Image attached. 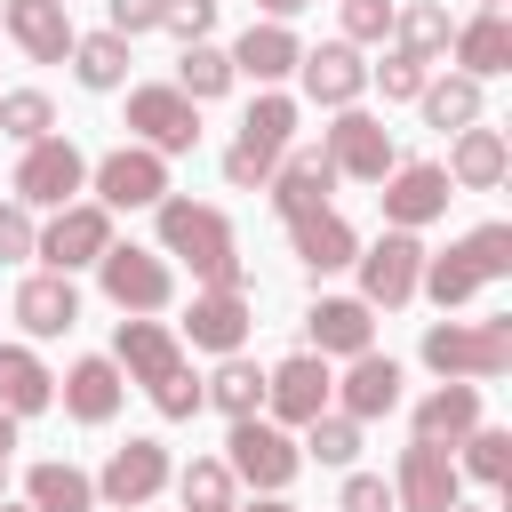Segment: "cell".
<instances>
[{"mask_svg": "<svg viewBox=\"0 0 512 512\" xmlns=\"http://www.w3.org/2000/svg\"><path fill=\"white\" fill-rule=\"evenodd\" d=\"M112 368H128V376L152 392L160 416H192V408H200V376L184 368V344H176L160 320H120V336H112Z\"/></svg>", "mask_w": 512, "mask_h": 512, "instance_id": "1", "label": "cell"}, {"mask_svg": "<svg viewBox=\"0 0 512 512\" xmlns=\"http://www.w3.org/2000/svg\"><path fill=\"white\" fill-rule=\"evenodd\" d=\"M160 488H168V448H160V440H128V448H112V464L96 472V496L120 504V512L152 504Z\"/></svg>", "mask_w": 512, "mask_h": 512, "instance_id": "17", "label": "cell"}, {"mask_svg": "<svg viewBox=\"0 0 512 512\" xmlns=\"http://www.w3.org/2000/svg\"><path fill=\"white\" fill-rule=\"evenodd\" d=\"M456 512H464V504H456Z\"/></svg>", "mask_w": 512, "mask_h": 512, "instance_id": "53", "label": "cell"}, {"mask_svg": "<svg viewBox=\"0 0 512 512\" xmlns=\"http://www.w3.org/2000/svg\"><path fill=\"white\" fill-rule=\"evenodd\" d=\"M80 184H88L80 144H64V136L24 144V160H16V208H72V192H80Z\"/></svg>", "mask_w": 512, "mask_h": 512, "instance_id": "10", "label": "cell"}, {"mask_svg": "<svg viewBox=\"0 0 512 512\" xmlns=\"http://www.w3.org/2000/svg\"><path fill=\"white\" fill-rule=\"evenodd\" d=\"M16 320H24V336H64V328L80 320V288H72L64 272H32V280L16 288Z\"/></svg>", "mask_w": 512, "mask_h": 512, "instance_id": "26", "label": "cell"}, {"mask_svg": "<svg viewBox=\"0 0 512 512\" xmlns=\"http://www.w3.org/2000/svg\"><path fill=\"white\" fill-rule=\"evenodd\" d=\"M72 72H80V88H120L128 80V40L120 32H80L72 40Z\"/></svg>", "mask_w": 512, "mask_h": 512, "instance_id": "35", "label": "cell"}, {"mask_svg": "<svg viewBox=\"0 0 512 512\" xmlns=\"http://www.w3.org/2000/svg\"><path fill=\"white\" fill-rule=\"evenodd\" d=\"M424 368H440L448 384H488V376H504V368H512V312H496V320H480V328H464V320L424 328Z\"/></svg>", "mask_w": 512, "mask_h": 512, "instance_id": "4", "label": "cell"}, {"mask_svg": "<svg viewBox=\"0 0 512 512\" xmlns=\"http://www.w3.org/2000/svg\"><path fill=\"white\" fill-rule=\"evenodd\" d=\"M32 240H40V224H32V208H0V264H24L32 256Z\"/></svg>", "mask_w": 512, "mask_h": 512, "instance_id": "46", "label": "cell"}, {"mask_svg": "<svg viewBox=\"0 0 512 512\" xmlns=\"http://www.w3.org/2000/svg\"><path fill=\"white\" fill-rule=\"evenodd\" d=\"M328 192H336V168H328V152L320 144H304V152H280V168H272V208L296 224V216H312V208H328Z\"/></svg>", "mask_w": 512, "mask_h": 512, "instance_id": "19", "label": "cell"}, {"mask_svg": "<svg viewBox=\"0 0 512 512\" xmlns=\"http://www.w3.org/2000/svg\"><path fill=\"white\" fill-rule=\"evenodd\" d=\"M160 248L184 256L208 288H240V248H232V224L200 200H160Z\"/></svg>", "mask_w": 512, "mask_h": 512, "instance_id": "3", "label": "cell"}, {"mask_svg": "<svg viewBox=\"0 0 512 512\" xmlns=\"http://www.w3.org/2000/svg\"><path fill=\"white\" fill-rule=\"evenodd\" d=\"M424 80H432V64H416V56H384V64H376V88H384L392 104L424 96Z\"/></svg>", "mask_w": 512, "mask_h": 512, "instance_id": "43", "label": "cell"}, {"mask_svg": "<svg viewBox=\"0 0 512 512\" xmlns=\"http://www.w3.org/2000/svg\"><path fill=\"white\" fill-rule=\"evenodd\" d=\"M424 120L432 128H472L480 120V80H464V72H448V80H424Z\"/></svg>", "mask_w": 512, "mask_h": 512, "instance_id": "37", "label": "cell"}, {"mask_svg": "<svg viewBox=\"0 0 512 512\" xmlns=\"http://www.w3.org/2000/svg\"><path fill=\"white\" fill-rule=\"evenodd\" d=\"M256 8H264V16H272V24H288V16H296V8H304V0H256Z\"/></svg>", "mask_w": 512, "mask_h": 512, "instance_id": "48", "label": "cell"}, {"mask_svg": "<svg viewBox=\"0 0 512 512\" xmlns=\"http://www.w3.org/2000/svg\"><path fill=\"white\" fill-rule=\"evenodd\" d=\"M336 512H400V504H392V480L352 472V480H344V496H336Z\"/></svg>", "mask_w": 512, "mask_h": 512, "instance_id": "45", "label": "cell"}, {"mask_svg": "<svg viewBox=\"0 0 512 512\" xmlns=\"http://www.w3.org/2000/svg\"><path fill=\"white\" fill-rule=\"evenodd\" d=\"M464 432H480V384H440V392L416 400V440L456 448Z\"/></svg>", "mask_w": 512, "mask_h": 512, "instance_id": "28", "label": "cell"}, {"mask_svg": "<svg viewBox=\"0 0 512 512\" xmlns=\"http://www.w3.org/2000/svg\"><path fill=\"white\" fill-rule=\"evenodd\" d=\"M352 264H360V304H368V312H376V304H384V312H400V304L416 296L424 248H416V232H384V240H376V248H360Z\"/></svg>", "mask_w": 512, "mask_h": 512, "instance_id": "12", "label": "cell"}, {"mask_svg": "<svg viewBox=\"0 0 512 512\" xmlns=\"http://www.w3.org/2000/svg\"><path fill=\"white\" fill-rule=\"evenodd\" d=\"M304 328H312V344H320V360H328V352H344V360H360V352H376V312H368L360 296H320V304L304 312Z\"/></svg>", "mask_w": 512, "mask_h": 512, "instance_id": "23", "label": "cell"}, {"mask_svg": "<svg viewBox=\"0 0 512 512\" xmlns=\"http://www.w3.org/2000/svg\"><path fill=\"white\" fill-rule=\"evenodd\" d=\"M0 512H32V504H0Z\"/></svg>", "mask_w": 512, "mask_h": 512, "instance_id": "51", "label": "cell"}, {"mask_svg": "<svg viewBox=\"0 0 512 512\" xmlns=\"http://www.w3.org/2000/svg\"><path fill=\"white\" fill-rule=\"evenodd\" d=\"M296 72H304V96H312V104H328V112L360 104V88H368V64H360V48H352V40L304 48V56H296Z\"/></svg>", "mask_w": 512, "mask_h": 512, "instance_id": "18", "label": "cell"}, {"mask_svg": "<svg viewBox=\"0 0 512 512\" xmlns=\"http://www.w3.org/2000/svg\"><path fill=\"white\" fill-rule=\"evenodd\" d=\"M504 168H512L504 128H480V120H472V128H456V152H448V168H440V176H448L456 192H496V184H504Z\"/></svg>", "mask_w": 512, "mask_h": 512, "instance_id": "22", "label": "cell"}, {"mask_svg": "<svg viewBox=\"0 0 512 512\" xmlns=\"http://www.w3.org/2000/svg\"><path fill=\"white\" fill-rule=\"evenodd\" d=\"M232 512H296V504H280V496H256V504H232Z\"/></svg>", "mask_w": 512, "mask_h": 512, "instance_id": "50", "label": "cell"}, {"mask_svg": "<svg viewBox=\"0 0 512 512\" xmlns=\"http://www.w3.org/2000/svg\"><path fill=\"white\" fill-rule=\"evenodd\" d=\"M24 496H32V512H96V480L80 464H32Z\"/></svg>", "mask_w": 512, "mask_h": 512, "instance_id": "32", "label": "cell"}, {"mask_svg": "<svg viewBox=\"0 0 512 512\" xmlns=\"http://www.w3.org/2000/svg\"><path fill=\"white\" fill-rule=\"evenodd\" d=\"M328 392H336V376H328V360L320 352H296V360H280L272 376H264V424H312V416H328Z\"/></svg>", "mask_w": 512, "mask_h": 512, "instance_id": "14", "label": "cell"}, {"mask_svg": "<svg viewBox=\"0 0 512 512\" xmlns=\"http://www.w3.org/2000/svg\"><path fill=\"white\" fill-rule=\"evenodd\" d=\"M296 144V104L288 96H256L248 104V120H240V136H232V152H224V184H272V168H280V152Z\"/></svg>", "mask_w": 512, "mask_h": 512, "instance_id": "5", "label": "cell"}, {"mask_svg": "<svg viewBox=\"0 0 512 512\" xmlns=\"http://www.w3.org/2000/svg\"><path fill=\"white\" fill-rule=\"evenodd\" d=\"M456 448H464V472H472V480H488V488H504V480H512V432L480 424V432H464Z\"/></svg>", "mask_w": 512, "mask_h": 512, "instance_id": "39", "label": "cell"}, {"mask_svg": "<svg viewBox=\"0 0 512 512\" xmlns=\"http://www.w3.org/2000/svg\"><path fill=\"white\" fill-rule=\"evenodd\" d=\"M448 200H456V184L440 176V160H400L384 176V224L392 232H416V224L448 216Z\"/></svg>", "mask_w": 512, "mask_h": 512, "instance_id": "16", "label": "cell"}, {"mask_svg": "<svg viewBox=\"0 0 512 512\" xmlns=\"http://www.w3.org/2000/svg\"><path fill=\"white\" fill-rule=\"evenodd\" d=\"M0 16H8V32H16V48L32 56V64H64L72 56V16H64V0H0Z\"/></svg>", "mask_w": 512, "mask_h": 512, "instance_id": "21", "label": "cell"}, {"mask_svg": "<svg viewBox=\"0 0 512 512\" xmlns=\"http://www.w3.org/2000/svg\"><path fill=\"white\" fill-rule=\"evenodd\" d=\"M392 32H400V56H416V64L448 56V8H440V0H408V8H392Z\"/></svg>", "mask_w": 512, "mask_h": 512, "instance_id": "34", "label": "cell"}, {"mask_svg": "<svg viewBox=\"0 0 512 512\" xmlns=\"http://www.w3.org/2000/svg\"><path fill=\"white\" fill-rule=\"evenodd\" d=\"M224 56H232V80H240V72H248V80H288L296 56H304V40H296L288 24H248Z\"/></svg>", "mask_w": 512, "mask_h": 512, "instance_id": "25", "label": "cell"}, {"mask_svg": "<svg viewBox=\"0 0 512 512\" xmlns=\"http://www.w3.org/2000/svg\"><path fill=\"white\" fill-rule=\"evenodd\" d=\"M56 128V104L40 96V88H8L0 96V136H16V144H40Z\"/></svg>", "mask_w": 512, "mask_h": 512, "instance_id": "40", "label": "cell"}, {"mask_svg": "<svg viewBox=\"0 0 512 512\" xmlns=\"http://www.w3.org/2000/svg\"><path fill=\"white\" fill-rule=\"evenodd\" d=\"M336 392H344V408H336V416H352V424H368V416H392V408H400V360H384V352H360V360H352V376H344Z\"/></svg>", "mask_w": 512, "mask_h": 512, "instance_id": "27", "label": "cell"}, {"mask_svg": "<svg viewBox=\"0 0 512 512\" xmlns=\"http://www.w3.org/2000/svg\"><path fill=\"white\" fill-rule=\"evenodd\" d=\"M224 448H232V456H224V472H232V480H248V488H264V496H280V488L296 480V464H304V448H296L280 424H264V416H240Z\"/></svg>", "mask_w": 512, "mask_h": 512, "instance_id": "7", "label": "cell"}, {"mask_svg": "<svg viewBox=\"0 0 512 512\" xmlns=\"http://www.w3.org/2000/svg\"><path fill=\"white\" fill-rule=\"evenodd\" d=\"M328 168L336 176H360V184H384L392 168H400V152H392V128L376 120V112H360V104H344L336 112V128H328Z\"/></svg>", "mask_w": 512, "mask_h": 512, "instance_id": "9", "label": "cell"}, {"mask_svg": "<svg viewBox=\"0 0 512 512\" xmlns=\"http://www.w3.org/2000/svg\"><path fill=\"white\" fill-rule=\"evenodd\" d=\"M8 448H16V416L0 408V464H8Z\"/></svg>", "mask_w": 512, "mask_h": 512, "instance_id": "49", "label": "cell"}, {"mask_svg": "<svg viewBox=\"0 0 512 512\" xmlns=\"http://www.w3.org/2000/svg\"><path fill=\"white\" fill-rule=\"evenodd\" d=\"M504 272H512V224H480V232H464L448 256H424L416 288L448 312V304L480 296V288H488V280H504Z\"/></svg>", "mask_w": 512, "mask_h": 512, "instance_id": "2", "label": "cell"}, {"mask_svg": "<svg viewBox=\"0 0 512 512\" xmlns=\"http://www.w3.org/2000/svg\"><path fill=\"white\" fill-rule=\"evenodd\" d=\"M480 8H504V0H480Z\"/></svg>", "mask_w": 512, "mask_h": 512, "instance_id": "52", "label": "cell"}, {"mask_svg": "<svg viewBox=\"0 0 512 512\" xmlns=\"http://www.w3.org/2000/svg\"><path fill=\"white\" fill-rule=\"evenodd\" d=\"M288 240H296V264H312V272H344V264L360 256V240H352V224H344L336 208L296 216V224H288Z\"/></svg>", "mask_w": 512, "mask_h": 512, "instance_id": "29", "label": "cell"}, {"mask_svg": "<svg viewBox=\"0 0 512 512\" xmlns=\"http://www.w3.org/2000/svg\"><path fill=\"white\" fill-rule=\"evenodd\" d=\"M104 32H120V40H136V32H152L160 24V0H104Z\"/></svg>", "mask_w": 512, "mask_h": 512, "instance_id": "47", "label": "cell"}, {"mask_svg": "<svg viewBox=\"0 0 512 512\" xmlns=\"http://www.w3.org/2000/svg\"><path fill=\"white\" fill-rule=\"evenodd\" d=\"M96 280H104V296H112L128 320H152V312H168V296H176L168 256H152V248H120V240L96 256Z\"/></svg>", "mask_w": 512, "mask_h": 512, "instance_id": "6", "label": "cell"}, {"mask_svg": "<svg viewBox=\"0 0 512 512\" xmlns=\"http://www.w3.org/2000/svg\"><path fill=\"white\" fill-rule=\"evenodd\" d=\"M248 328H256V312H248V296H240V288H200V296H192V312H184V336H192L200 352H240V344H248Z\"/></svg>", "mask_w": 512, "mask_h": 512, "instance_id": "20", "label": "cell"}, {"mask_svg": "<svg viewBox=\"0 0 512 512\" xmlns=\"http://www.w3.org/2000/svg\"><path fill=\"white\" fill-rule=\"evenodd\" d=\"M200 400H216V408L240 424V416H256V408H264V368H256V360H240V352H224V368L200 384Z\"/></svg>", "mask_w": 512, "mask_h": 512, "instance_id": "33", "label": "cell"}, {"mask_svg": "<svg viewBox=\"0 0 512 512\" xmlns=\"http://www.w3.org/2000/svg\"><path fill=\"white\" fill-rule=\"evenodd\" d=\"M232 488H240V480L224 472V456H192V464H184V480H176L184 512H232V504H240Z\"/></svg>", "mask_w": 512, "mask_h": 512, "instance_id": "38", "label": "cell"}, {"mask_svg": "<svg viewBox=\"0 0 512 512\" xmlns=\"http://www.w3.org/2000/svg\"><path fill=\"white\" fill-rule=\"evenodd\" d=\"M88 184H96V208H160L168 200V160L144 152V144H120L88 168Z\"/></svg>", "mask_w": 512, "mask_h": 512, "instance_id": "11", "label": "cell"}, {"mask_svg": "<svg viewBox=\"0 0 512 512\" xmlns=\"http://www.w3.org/2000/svg\"><path fill=\"white\" fill-rule=\"evenodd\" d=\"M128 128L144 136V152H192L200 144V104L192 96H176V88H136L128 96Z\"/></svg>", "mask_w": 512, "mask_h": 512, "instance_id": "15", "label": "cell"}, {"mask_svg": "<svg viewBox=\"0 0 512 512\" xmlns=\"http://www.w3.org/2000/svg\"><path fill=\"white\" fill-rule=\"evenodd\" d=\"M448 48H456L464 80H496V72H512V16L504 8H480L472 24L448 32Z\"/></svg>", "mask_w": 512, "mask_h": 512, "instance_id": "24", "label": "cell"}, {"mask_svg": "<svg viewBox=\"0 0 512 512\" xmlns=\"http://www.w3.org/2000/svg\"><path fill=\"white\" fill-rule=\"evenodd\" d=\"M456 496H464V472L448 464V448L408 440L400 448V472H392V504L400 512H456Z\"/></svg>", "mask_w": 512, "mask_h": 512, "instance_id": "13", "label": "cell"}, {"mask_svg": "<svg viewBox=\"0 0 512 512\" xmlns=\"http://www.w3.org/2000/svg\"><path fill=\"white\" fill-rule=\"evenodd\" d=\"M304 448H312L320 464H352V456H360V424H352V416H312V424H304Z\"/></svg>", "mask_w": 512, "mask_h": 512, "instance_id": "41", "label": "cell"}, {"mask_svg": "<svg viewBox=\"0 0 512 512\" xmlns=\"http://www.w3.org/2000/svg\"><path fill=\"white\" fill-rule=\"evenodd\" d=\"M120 368L104 360V352H88V360H72V376H64V408L80 416V424H104L112 408H120Z\"/></svg>", "mask_w": 512, "mask_h": 512, "instance_id": "30", "label": "cell"}, {"mask_svg": "<svg viewBox=\"0 0 512 512\" xmlns=\"http://www.w3.org/2000/svg\"><path fill=\"white\" fill-rule=\"evenodd\" d=\"M112 248V208H96V200H72V208H56L48 224H40V240H32V256L48 264V272H80V264H96Z\"/></svg>", "mask_w": 512, "mask_h": 512, "instance_id": "8", "label": "cell"}, {"mask_svg": "<svg viewBox=\"0 0 512 512\" xmlns=\"http://www.w3.org/2000/svg\"><path fill=\"white\" fill-rule=\"evenodd\" d=\"M48 400H56V376H48L24 344H0V408H8V416H40Z\"/></svg>", "mask_w": 512, "mask_h": 512, "instance_id": "31", "label": "cell"}, {"mask_svg": "<svg viewBox=\"0 0 512 512\" xmlns=\"http://www.w3.org/2000/svg\"><path fill=\"white\" fill-rule=\"evenodd\" d=\"M392 32V0H344V40H384Z\"/></svg>", "mask_w": 512, "mask_h": 512, "instance_id": "44", "label": "cell"}, {"mask_svg": "<svg viewBox=\"0 0 512 512\" xmlns=\"http://www.w3.org/2000/svg\"><path fill=\"white\" fill-rule=\"evenodd\" d=\"M224 88H232V56H224V48H208V40H192V48L176 56V96L208 104V96H224Z\"/></svg>", "mask_w": 512, "mask_h": 512, "instance_id": "36", "label": "cell"}, {"mask_svg": "<svg viewBox=\"0 0 512 512\" xmlns=\"http://www.w3.org/2000/svg\"><path fill=\"white\" fill-rule=\"evenodd\" d=\"M208 24H216V0H160V32H176L184 48L208 40Z\"/></svg>", "mask_w": 512, "mask_h": 512, "instance_id": "42", "label": "cell"}]
</instances>
